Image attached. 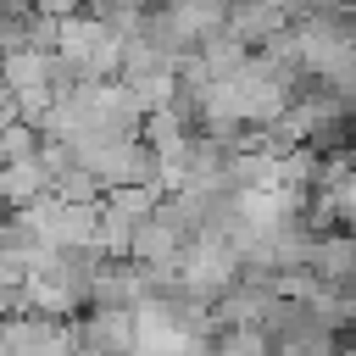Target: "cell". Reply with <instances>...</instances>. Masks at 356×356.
I'll return each mask as SVG.
<instances>
[{"label": "cell", "instance_id": "obj_1", "mask_svg": "<svg viewBox=\"0 0 356 356\" xmlns=\"http://www.w3.org/2000/svg\"><path fill=\"white\" fill-rule=\"evenodd\" d=\"M239 273H245V245H239L234 228H222V222L189 234L184 250H178V284H184V295H195V300H206V306H211L222 289H234Z\"/></svg>", "mask_w": 356, "mask_h": 356}, {"label": "cell", "instance_id": "obj_2", "mask_svg": "<svg viewBox=\"0 0 356 356\" xmlns=\"http://www.w3.org/2000/svg\"><path fill=\"white\" fill-rule=\"evenodd\" d=\"M56 56H61L83 83H95V78H117V67H122V33H117L100 11H95V17L72 11V17H61Z\"/></svg>", "mask_w": 356, "mask_h": 356}, {"label": "cell", "instance_id": "obj_3", "mask_svg": "<svg viewBox=\"0 0 356 356\" xmlns=\"http://www.w3.org/2000/svg\"><path fill=\"white\" fill-rule=\"evenodd\" d=\"M289 22H295V11L284 0H234V11H228V33H239L245 44H267Z\"/></svg>", "mask_w": 356, "mask_h": 356}, {"label": "cell", "instance_id": "obj_4", "mask_svg": "<svg viewBox=\"0 0 356 356\" xmlns=\"http://www.w3.org/2000/svg\"><path fill=\"white\" fill-rule=\"evenodd\" d=\"M178 250H184V234L161 217V211H150L139 228H134V261L139 267H178Z\"/></svg>", "mask_w": 356, "mask_h": 356}, {"label": "cell", "instance_id": "obj_5", "mask_svg": "<svg viewBox=\"0 0 356 356\" xmlns=\"http://www.w3.org/2000/svg\"><path fill=\"white\" fill-rule=\"evenodd\" d=\"M44 189H50V172H44L39 156H28V161H6V167H0V206H6V211H22V206L39 200Z\"/></svg>", "mask_w": 356, "mask_h": 356}, {"label": "cell", "instance_id": "obj_6", "mask_svg": "<svg viewBox=\"0 0 356 356\" xmlns=\"http://www.w3.org/2000/svg\"><path fill=\"white\" fill-rule=\"evenodd\" d=\"M312 273L323 284H350L356 278V234H317V250H312Z\"/></svg>", "mask_w": 356, "mask_h": 356}, {"label": "cell", "instance_id": "obj_7", "mask_svg": "<svg viewBox=\"0 0 356 356\" xmlns=\"http://www.w3.org/2000/svg\"><path fill=\"white\" fill-rule=\"evenodd\" d=\"M306 317H312V328L339 334V328H350V323H356V295H350V289H339V284H323V289L306 300Z\"/></svg>", "mask_w": 356, "mask_h": 356}, {"label": "cell", "instance_id": "obj_8", "mask_svg": "<svg viewBox=\"0 0 356 356\" xmlns=\"http://www.w3.org/2000/svg\"><path fill=\"white\" fill-rule=\"evenodd\" d=\"M122 83H128V95L139 100V111H161V106H172V100L184 95L178 72H139V78H122Z\"/></svg>", "mask_w": 356, "mask_h": 356}, {"label": "cell", "instance_id": "obj_9", "mask_svg": "<svg viewBox=\"0 0 356 356\" xmlns=\"http://www.w3.org/2000/svg\"><path fill=\"white\" fill-rule=\"evenodd\" d=\"M28 156H39V128L22 122V117L0 122V167L6 161H28Z\"/></svg>", "mask_w": 356, "mask_h": 356}, {"label": "cell", "instance_id": "obj_10", "mask_svg": "<svg viewBox=\"0 0 356 356\" xmlns=\"http://www.w3.org/2000/svg\"><path fill=\"white\" fill-rule=\"evenodd\" d=\"M33 6H39L44 17H72V11L83 6V0H33Z\"/></svg>", "mask_w": 356, "mask_h": 356}, {"label": "cell", "instance_id": "obj_11", "mask_svg": "<svg viewBox=\"0 0 356 356\" xmlns=\"http://www.w3.org/2000/svg\"><path fill=\"white\" fill-rule=\"evenodd\" d=\"M345 289H350V295H356V278H350V284H345Z\"/></svg>", "mask_w": 356, "mask_h": 356}, {"label": "cell", "instance_id": "obj_12", "mask_svg": "<svg viewBox=\"0 0 356 356\" xmlns=\"http://www.w3.org/2000/svg\"><path fill=\"white\" fill-rule=\"evenodd\" d=\"M350 161H356V145H350Z\"/></svg>", "mask_w": 356, "mask_h": 356}, {"label": "cell", "instance_id": "obj_13", "mask_svg": "<svg viewBox=\"0 0 356 356\" xmlns=\"http://www.w3.org/2000/svg\"><path fill=\"white\" fill-rule=\"evenodd\" d=\"M350 234H356V228H350Z\"/></svg>", "mask_w": 356, "mask_h": 356}]
</instances>
